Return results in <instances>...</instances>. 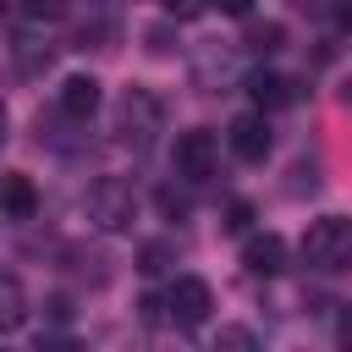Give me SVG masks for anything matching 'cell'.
I'll list each match as a JSON object with an SVG mask.
<instances>
[{
	"label": "cell",
	"instance_id": "1",
	"mask_svg": "<svg viewBox=\"0 0 352 352\" xmlns=\"http://www.w3.org/2000/svg\"><path fill=\"white\" fill-rule=\"evenodd\" d=\"M302 264L308 270H346L352 264V220L341 214H319L308 231H302Z\"/></svg>",
	"mask_w": 352,
	"mask_h": 352
},
{
	"label": "cell",
	"instance_id": "2",
	"mask_svg": "<svg viewBox=\"0 0 352 352\" xmlns=\"http://www.w3.org/2000/svg\"><path fill=\"white\" fill-rule=\"evenodd\" d=\"M132 214H138V198H132V187H126L121 176H99V182L88 187V220H94L99 231H126Z\"/></svg>",
	"mask_w": 352,
	"mask_h": 352
},
{
	"label": "cell",
	"instance_id": "3",
	"mask_svg": "<svg viewBox=\"0 0 352 352\" xmlns=\"http://www.w3.org/2000/svg\"><path fill=\"white\" fill-rule=\"evenodd\" d=\"M214 160H220V138H214V132H204V126L176 132V170H182L187 182H204V176L214 170Z\"/></svg>",
	"mask_w": 352,
	"mask_h": 352
},
{
	"label": "cell",
	"instance_id": "4",
	"mask_svg": "<svg viewBox=\"0 0 352 352\" xmlns=\"http://www.w3.org/2000/svg\"><path fill=\"white\" fill-rule=\"evenodd\" d=\"M165 308H170L176 324H204L209 308H214V292H209V280H198V275H176V286L165 292Z\"/></svg>",
	"mask_w": 352,
	"mask_h": 352
},
{
	"label": "cell",
	"instance_id": "5",
	"mask_svg": "<svg viewBox=\"0 0 352 352\" xmlns=\"http://www.w3.org/2000/svg\"><path fill=\"white\" fill-rule=\"evenodd\" d=\"M226 143H231V154H236V160L258 165V160L270 154V121H264V110H248V116H236V121L226 126Z\"/></svg>",
	"mask_w": 352,
	"mask_h": 352
},
{
	"label": "cell",
	"instance_id": "6",
	"mask_svg": "<svg viewBox=\"0 0 352 352\" xmlns=\"http://www.w3.org/2000/svg\"><path fill=\"white\" fill-rule=\"evenodd\" d=\"M121 132L138 138V148L160 132V99L148 88H126V99H121Z\"/></svg>",
	"mask_w": 352,
	"mask_h": 352
},
{
	"label": "cell",
	"instance_id": "7",
	"mask_svg": "<svg viewBox=\"0 0 352 352\" xmlns=\"http://www.w3.org/2000/svg\"><path fill=\"white\" fill-rule=\"evenodd\" d=\"M286 258H292V248H286V236H275V231H258V236L242 242V264H248L253 275H280Z\"/></svg>",
	"mask_w": 352,
	"mask_h": 352
},
{
	"label": "cell",
	"instance_id": "8",
	"mask_svg": "<svg viewBox=\"0 0 352 352\" xmlns=\"http://www.w3.org/2000/svg\"><path fill=\"white\" fill-rule=\"evenodd\" d=\"M60 116H72V121H88L94 110H99V77H88V72H77V77H66L60 82Z\"/></svg>",
	"mask_w": 352,
	"mask_h": 352
},
{
	"label": "cell",
	"instance_id": "9",
	"mask_svg": "<svg viewBox=\"0 0 352 352\" xmlns=\"http://www.w3.org/2000/svg\"><path fill=\"white\" fill-rule=\"evenodd\" d=\"M0 209H6L11 220H28V214L38 209V192H33V182H28L22 170H6V176H0Z\"/></svg>",
	"mask_w": 352,
	"mask_h": 352
},
{
	"label": "cell",
	"instance_id": "10",
	"mask_svg": "<svg viewBox=\"0 0 352 352\" xmlns=\"http://www.w3.org/2000/svg\"><path fill=\"white\" fill-rule=\"evenodd\" d=\"M248 94H253L258 110H280V104L297 99V82H286V77H275V72H253V77H248Z\"/></svg>",
	"mask_w": 352,
	"mask_h": 352
},
{
	"label": "cell",
	"instance_id": "11",
	"mask_svg": "<svg viewBox=\"0 0 352 352\" xmlns=\"http://www.w3.org/2000/svg\"><path fill=\"white\" fill-rule=\"evenodd\" d=\"M28 319V286L16 275H0V330H16Z\"/></svg>",
	"mask_w": 352,
	"mask_h": 352
},
{
	"label": "cell",
	"instance_id": "12",
	"mask_svg": "<svg viewBox=\"0 0 352 352\" xmlns=\"http://www.w3.org/2000/svg\"><path fill=\"white\" fill-rule=\"evenodd\" d=\"M280 38H286V28H280V22H258V28L248 33V50H258V55H275V50H280Z\"/></svg>",
	"mask_w": 352,
	"mask_h": 352
},
{
	"label": "cell",
	"instance_id": "13",
	"mask_svg": "<svg viewBox=\"0 0 352 352\" xmlns=\"http://www.w3.org/2000/svg\"><path fill=\"white\" fill-rule=\"evenodd\" d=\"M165 258H170V242H148V248L138 253V270L154 275V270H165Z\"/></svg>",
	"mask_w": 352,
	"mask_h": 352
},
{
	"label": "cell",
	"instance_id": "14",
	"mask_svg": "<svg viewBox=\"0 0 352 352\" xmlns=\"http://www.w3.org/2000/svg\"><path fill=\"white\" fill-rule=\"evenodd\" d=\"M22 11H28L33 22H44V16L55 22V16H66V0H22Z\"/></svg>",
	"mask_w": 352,
	"mask_h": 352
},
{
	"label": "cell",
	"instance_id": "15",
	"mask_svg": "<svg viewBox=\"0 0 352 352\" xmlns=\"http://www.w3.org/2000/svg\"><path fill=\"white\" fill-rule=\"evenodd\" d=\"M253 226V204H231L226 209V231H248Z\"/></svg>",
	"mask_w": 352,
	"mask_h": 352
},
{
	"label": "cell",
	"instance_id": "16",
	"mask_svg": "<svg viewBox=\"0 0 352 352\" xmlns=\"http://www.w3.org/2000/svg\"><path fill=\"white\" fill-rule=\"evenodd\" d=\"M214 346H258V341H253V330H236V324H231V330L214 336Z\"/></svg>",
	"mask_w": 352,
	"mask_h": 352
},
{
	"label": "cell",
	"instance_id": "17",
	"mask_svg": "<svg viewBox=\"0 0 352 352\" xmlns=\"http://www.w3.org/2000/svg\"><path fill=\"white\" fill-rule=\"evenodd\" d=\"M204 6H209V0H165V11H170V16H182V22H187V16H198Z\"/></svg>",
	"mask_w": 352,
	"mask_h": 352
},
{
	"label": "cell",
	"instance_id": "18",
	"mask_svg": "<svg viewBox=\"0 0 352 352\" xmlns=\"http://www.w3.org/2000/svg\"><path fill=\"white\" fill-rule=\"evenodd\" d=\"M143 319L160 324V319H165V297H143Z\"/></svg>",
	"mask_w": 352,
	"mask_h": 352
},
{
	"label": "cell",
	"instance_id": "19",
	"mask_svg": "<svg viewBox=\"0 0 352 352\" xmlns=\"http://www.w3.org/2000/svg\"><path fill=\"white\" fill-rule=\"evenodd\" d=\"M160 209H165V214H187V204H182L176 192H160Z\"/></svg>",
	"mask_w": 352,
	"mask_h": 352
},
{
	"label": "cell",
	"instance_id": "20",
	"mask_svg": "<svg viewBox=\"0 0 352 352\" xmlns=\"http://www.w3.org/2000/svg\"><path fill=\"white\" fill-rule=\"evenodd\" d=\"M214 6H220L226 16H248V6H253V0H214Z\"/></svg>",
	"mask_w": 352,
	"mask_h": 352
},
{
	"label": "cell",
	"instance_id": "21",
	"mask_svg": "<svg viewBox=\"0 0 352 352\" xmlns=\"http://www.w3.org/2000/svg\"><path fill=\"white\" fill-rule=\"evenodd\" d=\"M336 16H341V28H352V0H341V6H336Z\"/></svg>",
	"mask_w": 352,
	"mask_h": 352
},
{
	"label": "cell",
	"instance_id": "22",
	"mask_svg": "<svg viewBox=\"0 0 352 352\" xmlns=\"http://www.w3.org/2000/svg\"><path fill=\"white\" fill-rule=\"evenodd\" d=\"M341 341H346V346H352V308H346V314H341Z\"/></svg>",
	"mask_w": 352,
	"mask_h": 352
},
{
	"label": "cell",
	"instance_id": "23",
	"mask_svg": "<svg viewBox=\"0 0 352 352\" xmlns=\"http://www.w3.org/2000/svg\"><path fill=\"white\" fill-rule=\"evenodd\" d=\"M0 138H6V104H0Z\"/></svg>",
	"mask_w": 352,
	"mask_h": 352
}]
</instances>
